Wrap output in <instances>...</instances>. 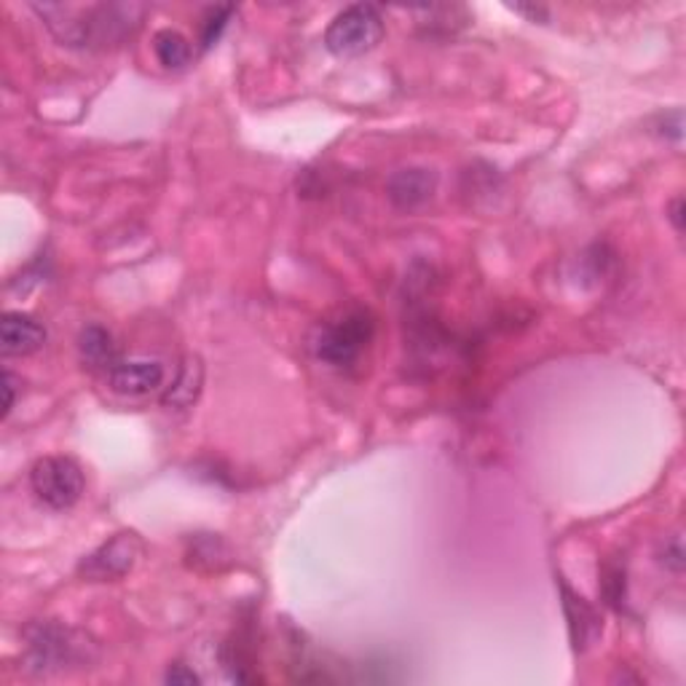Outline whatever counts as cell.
<instances>
[{
	"label": "cell",
	"instance_id": "8992f818",
	"mask_svg": "<svg viewBox=\"0 0 686 686\" xmlns=\"http://www.w3.org/2000/svg\"><path fill=\"white\" fill-rule=\"evenodd\" d=\"M142 545L140 534L124 531L116 534L113 539H107L105 545H100L98 550L89 552L81 563H78V574L89 582H107V580H122L135 569L137 561L142 558Z\"/></svg>",
	"mask_w": 686,
	"mask_h": 686
},
{
	"label": "cell",
	"instance_id": "9a60e30c",
	"mask_svg": "<svg viewBox=\"0 0 686 686\" xmlns=\"http://www.w3.org/2000/svg\"><path fill=\"white\" fill-rule=\"evenodd\" d=\"M601 587H604V598L609 601L614 609H622V604H625V571H622V565H606L604 580H601Z\"/></svg>",
	"mask_w": 686,
	"mask_h": 686
},
{
	"label": "cell",
	"instance_id": "2e32d148",
	"mask_svg": "<svg viewBox=\"0 0 686 686\" xmlns=\"http://www.w3.org/2000/svg\"><path fill=\"white\" fill-rule=\"evenodd\" d=\"M167 684H174V686H191V684H202V676L194 671V667L183 665V662H174V665H170V671H167Z\"/></svg>",
	"mask_w": 686,
	"mask_h": 686
},
{
	"label": "cell",
	"instance_id": "5b68a950",
	"mask_svg": "<svg viewBox=\"0 0 686 686\" xmlns=\"http://www.w3.org/2000/svg\"><path fill=\"white\" fill-rule=\"evenodd\" d=\"M30 485H33L38 502L62 513L81 502L87 480H83L78 461L68 459V456H44L30 469Z\"/></svg>",
	"mask_w": 686,
	"mask_h": 686
},
{
	"label": "cell",
	"instance_id": "30bf717a",
	"mask_svg": "<svg viewBox=\"0 0 686 686\" xmlns=\"http://www.w3.org/2000/svg\"><path fill=\"white\" fill-rule=\"evenodd\" d=\"M561 593H563V611L565 619H569V636L571 643H574L576 652H585L595 643V638L601 636L604 625H601L598 611L587 604L582 595H576L574 590L561 582Z\"/></svg>",
	"mask_w": 686,
	"mask_h": 686
},
{
	"label": "cell",
	"instance_id": "3957f363",
	"mask_svg": "<svg viewBox=\"0 0 686 686\" xmlns=\"http://www.w3.org/2000/svg\"><path fill=\"white\" fill-rule=\"evenodd\" d=\"M376 333V322L368 309H348L341 317L319 324L311 341L317 359L333 365V368H348L363 357Z\"/></svg>",
	"mask_w": 686,
	"mask_h": 686
},
{
	"label": "cell",
	"instance_id": "7c38bea8",
	"mask_svg": "<svg viewBox=\"0 0 686 686\" xmlns=\"http://www.w3.org/2000/svg\"><path fill=\"white\" fill-rule=\"evenodd\" d=\"M153 54L167 70H185L194 59V44L180 30L164 27L153 35Z\"/></svg>",
	"mask_w": 686,
	"mask_h": 686
},
{
	"label": "cell",
	"instance_id": "277c9868",
	"mask_svg": "<svg viewBox=\"0 0 686 686\" xmlns=\"http://www.w3.org/2000/svg\"><path fill=\"white\" fill-rule=\"evenodd\" d=\"M384 30V16L376 5L354 3L333 16L324 30V46L341 59L363 57L381 44Z\"/></svg>",
	"mask_w": 686,
	"mask_h": 686
},
{
	"label": "cell",
	"instance_id": "ffe728a7",
	"mask_svg": "<svg viewBox=\"0 0 686 686\" xmlns=\"http://www.w3.org/2000/svg\"><path fill=\"white\" fill-rule=\"evenodd\" d=\"M682 209H684V198H676V202H673V215H671V220L676 222L678 231H682V228H684V215H682Z\"/></svg>",
	"mask_w": 686,
	"mask_h": 686
},
{
	"label": "cell",
	"instance_id": "ac0fdd59",
	"mask_svg": "<svg viewBox=\"0 0 686 686\" xmlns=\"http://www.w3.org/2000/svg\"><path fill=\"white\" fill-rule=\"evenodd\" d=\"M3 416H9L11 411H14V402H16V378L14 373L5 370L3 373Z\"/></svg>",
	"mask_w": 686,
	"mask_h": 686
},
{
	"label": "cell",
	"instance_id": "4fadbf2b",
	"mask_svg": "<svg viewBox=\"0 0 686 686\" xmlns=\"http://www.w3.org/2000/svg\"><path fill=\"white\" fill-rule=\"evenodd\" d=\"M202 381H204L202 363H198V357H188L180 365L178 376H174L167 395L161 397V402H164L167 408H188L198 397V392H202Z\"/></svg>",
	"mask_w": 686,
	"mask_h": 686
},
{
	"label": "cell",
	"instance_id": "ba28073f",
	"mask_svg": "<svg viewBox=\"0 0 686 686\" xmlns=\"http://www.w3.org/2000/svg\"><path fill=\"white\" fill-rule=\"evenodd\" d=\"M46 343V328L35 317L22 311H5L0 319V352L3 357H27L41 352Z\"/></svg>",
	"mask_w": 686,
	"mask_h": 686
},
{
	"label": "cell",
	"instance_id": "8fae6325",
	"mask_svg": "<svg viewBox=\"0 0 686 686\" xmlns=\"http://www.w3.org/2000/svg\"><path fill=\"white\" fill-rule=\"evenodd\" d=\"M78 354H81V359L89 368L111 370V365L118 359L111 330L102 328V324H87L81 330V335H78Z\"/></svg>",
	"mask_w": 686,
	"mask_h": 686
},
{
	"label": "cell",
	"instance_id": "52a82bcc",
	"mask_svg": "<svg viewBox=\"0 0 686 686\" xmlns=\"http://www.w3.org/2000/svg\"><path fill=\"white\" fill-rule=\"evenodd\" d=\"M164 365L159 359H116L107 370V387L124 397H146L164 387Z\"/></svg>",
	"mask_w": 686,
	"mask_h": 686
},
{
	"label": "cell",
	"instance_id": "6da1fadb",
	"mask_svg": "<svg viewBox=\"0 0 686 686\" xmlns=\"http://www.w3.org/2000/svg\"><path fill=\"white\" fill-rule=\"evenodd\" d=\"M33 11L46 22V27L62 46H70V49H105L111 44H122L126 35L140 27L146 5L35 3Z\"/></svg>",
	"mask_w": 686,
	"mask_h": 686
},
{
	"label": "cell",
	"instance_id": "d6986e66",
	"mask_svg": "<svg viewBox=\"0 0 686 686\" xmlns=\"http://www.w3.org/2000/svg\"><path fill=\"white\" fill-rule=\"evenodd\" d=\"M515 14L528 16L531 22H547V11L539 9V5H513Z\"/></svg>",
	"mask_w": 686,
	"mask_h": 686
},
{
	"label": "cell",
	"instance_id": "7a4b0ae2",
	"mask_svg": "<svg viewBox=\"0 0 686 686\" xmlns=\"http://www.w3.org/2000/svg\"><path fill=\"white\" fill-rule=\"evenodd\" d=\"M25 662L33 673H57L70 665H87L92 660V643L87 636L57 622H35L25 630Z\"/></svg>",
	"mask_w": 686,
	"mask_h": 686
},
{
	"label": "cell",
	"instance_id": "9c48e42d",
	"mask_svg": "<svg viewBox=\"0 0 686 686\" xmlns=\"http://www.w3.org/2000/svg\"><path fill=\"white\" fill-rule=\"evenodd\" d=\"M437 191V174L426 167H408V170H397L392 178L387 180V196L397 209H419L435 196Z\"/></svg>",
	"mask_w": 686,
	"mask_h": 686
},
{
	"label": "cell",
	"instance_id": "e0dca14e",
	"mask_svg": "<svg viewBox=\"0 0 686 686\" xmlns=\"http://www.w3.org/2000/svg\"><path fill=\"white\" fill-rule=\"evenodd\" d=\"M662 563L667 565L671 571H682L684 569V547H682V539L673 537L665 541V558H662Z\"/></svg>",
	"mask_w": 686,
	"mask_h": 686
},
{
	"label": "cell",
	"instance_id": "5bb4252c",
	"mask_svg": "<svg viewBox=\"0 0 686 686\" xmlns=\"http://www.w3.org/2000/svg\"><path fill=\"white\" fill-rule=\"evenodd\" d=\"M233 14V5H213V9L204 14L202 20V33H198V44H202V52L213 49L220 41L222 30L228 27V20Z\"/></svg>",
	"mask_w": 686,
	"mask_h": 686
}]
</instances>
